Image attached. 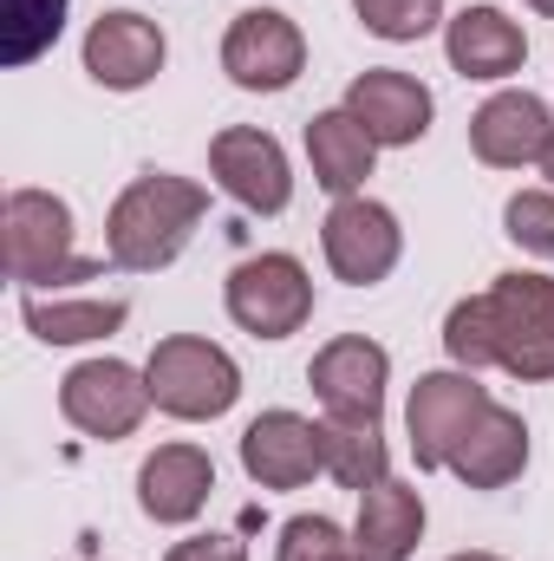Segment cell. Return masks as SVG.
<instances>
[{"label": "cell", "mask_w": 554, "mask_h": 561, "mask_svg": "<svg viewBox=\"0 0 554 561\" xmlns=\"http://www.w3.org/2000/svg\"><path fill=\"white\" fill-rule=\"evenodd\" d=\"M209 170L216 183L249 209V216H280L293 203V170H287V150L275 131L262 125H229L209 138Z\"/></svg>", "instance_id": "obj_9"}, {"label": "cell", "mask_w": 554, "mask_h": 561, "mask_svg": "<svg viewBox=\"0 0 554 561\" xmlns=\"http://www.w3.org/2000/svg\"><path fill=\"white\" fill-rule=\"evenodd\" d=\"M489 333H496V366L522 386L554 379V280L549 275H496L489 280Z\"/></svg>", "instance_id": "obj_4"}, {"label": "cell", "mask_w": 554, "mask_h": 561, "mask_svg": "<svg viewBox=\"0 0 554 561\" xmlns=\"http://www.w3.org/2000/svg\"><path fill=\"white\" fill-rule=\"evenodd\" d=\"M170 46H163V26L143 20V13H99L92 33H85V72L105 85V92H143L157 72H163Z\"/></svg>", "instance_id": "obj_13"}, {"label": "cell", "mask_w": 554, "mask_h": 561, "mask_svg": "<svg viewBox=\"0 0 554 561\" xmlns=\"http://www.w3.org/2000/svg\"><path fill=\"white\" fill-rule=\"evenodd\" d=\"M443 470H450L463 490H509V483L529 470V424H522V412H509V405L489 399L483 419L457 437V450H450Z\"/></svg>", "instance_id": "obj_17"}, {"label": "cell", "mask_w": 554, "mask_h": 561, "mask_svg": "<svg viewBox=\"0 0 554 561\" xmlns=\"http://www.w3.org/2000/svg\"><path fill=\"white\" fill-rule=\"evenodd\" d=\"M424 542V496L412 483L385 477L359 496V523H353V556L359 561H412Z\"/></svg>", "instance_id": "obj_19"}, {"label": "cell", "mask_w": 554, "mask_h": 561, "mask_svg": "<svg viewBox=\"0 0 554 561\" xmlns=\"http://www.w3.org/2000/svg\"><path fill=\"white\" fill-rule=\"evenodd\" d=\"M542 176H549V183H554V144H549V157H542Z\"/></svg>", "instance_id": "obj_29"}, {"label": "cell", "mask_w": 554, "mask_h": 561, "mask_svg": "<svg viewBox=\"0 0 554 561\" xmlns=\"http://www.w3.org/2000/svg\"><path fill=\"white\" fill-rule=\"evenodd\" d=\"M275 561H359V556H353V536L333 516H293V523H280Z\"/></svg>", "instance_id": "obj_26"}, {"label": "cell", "mask_w": 554, "mask_h": 561, "mask_svg": "<svg viewBox=\"0 0 554 561\" xmlns=\"http://www.w3.org/2000/svg\"><path fill=\"white\" fill-rule=\"evenodd\" d=\"M59 412H66L72 431H85L99 444H118L150 412V379L138 366H125V359H79L59 379Z\"/></svg>", "instance_id": "obj_7"}, {"label": "cell", "mask_w": 554, "mask_h": 561, "mask_svg": "<svg viewBox=\"0 0 554 561\" xmlns=\"http://www.w3.org/2000/svg\"><path fill=\"white\" fill-rule=\"evenodd\" d=\"M385 379H392V353L366 333L326 340L307 366V386L333 419H379L385 412Z\"/></svg>", "instance_id": "obj_10"}, {"label": "cell", "mask_w": 554, "mask_h": 561, "mask_svg": "<svg viewBox=\"0 0 554 561\" xmlns=\"http://www.w3.org/2000/svg\"><path fill=\"white\" fill-rule=\"evenodd\" d=\"M222 307L242 333L255 340H287L313 320V280L300 268V255H249L242 268H229Z\"/></svg>", "instance_id": "obj_5"}, {"label": "cell", "mask_w": 554, "mask_h": 561, "mask_svg": "<svg viewBox=\"0 0 554 561\" xmlns=\"http://www.w3.org/2000/svg\"><path fill=\"white\" fill-rule=\"evenodd\" d=\"M20 320L33 327V340H46V346H85V340H112L125 320H131V307L125 300H66V294H20Z\"/></svg>", "instance_id": "obj_21"}, {"label": "cell", "mask_w": 554, "mask_h": 561, "mask_svg": "<svg viewBox=\"0 0 554 561\" xmlns=\"http://www.w3.org/2000/svg\"><path fill=\"white\" fill-rule=\"evenodd\" d=\"M549 144H554V118L535 92H496V99H483L476 118H470V150H476V163H489V170L542 163Z\"/></svg>", "instance_id": "obj_16"}, {"label": "cell", "mask_w": 554, "mask_h": 561, "mask_svg": "<svg viewBox=\"0 0 554 561\" xmlns=\"http://www.w3.org/2000/svg\"><path fill=\"white\" fill-rule=\"evenodd\" d=\"M320 437H326V477L339 490H372L392 477V450H385V424L379 419H320Z\"/></svg>", "instance_id": "obj_22"}, {"label": "cell", "mask_w": 554, "mask_h": 561, "mask_svg": "<svg viewBox=\"0 0 554 561\" xmlns=\"http://www.w3.org/2000/svg\"><path fill=\"white\" fill-rule=\"evenodd\" d=\"M203 216H209V190L196 176L143 170L105 216V262L125 268V275H157L189 249Z\"/></svg>", "instance_id": "obj_1"}, {"label": "cell", "mask_w": 554, "mask_h": 561, "mask_svg": "<svg viewBox=\"0 0 554 561\" xmlns=\"http://www.w3.org/2000/svg\"><path fill=\"white\" fill-rule=\"evenodd\" d=\"M346 112L366 125V138L379 144V150H405L430 131V85L412 79V72H399V66H372V72H359L353 85H346Z\"/></svg>", "instance_id": "obj_12"}, {"label": "cell", "mask_w": 554, "mask_h": 561, "mask_svg": "<svg viewBox=\"0 0 554 561\" xmlns=\"http://www.w3.org/2000/svg\"><path fill=\"white\" fill-rule=\"evenodd\" d=\"M483 405H489V392L476 386V373H463V366L457 373H424L412 386V405H405L417 470H443L450 450H457V437L483 419Z\"/></svg>", "instance_id": "obj_11"}, {"label": "cell", "mask_w": 554, "mask_h": 561, "mask_svg": "<svg viewBox=\"0 0 554 561\" xmlns=\"http://www.w3.org/2000/svg\"><path fill=\"white\" fill-rule=\"evenodd\" d=\"M320 249H326V268L346 280V287H379V280L399 268L405 255V229L385 203H372L366 190L359 196H339L320 222Z\"/></svg>", "instance_id": "obj_6"}, {"label": "cell", "mask_w": 554, "mask_h": 561, "mask_svg": "<svg viewBox=\"0 0 554 561\" xmlns=\"http://www.w3.org/2000/svg\"><path fill=\"white\" fill-rule=\"evenodd\" d=\"M443 353H450V366H463V373H483V366H496L489 294H470V300H457V307L443 313Z\"/></svg>", "instance_id": "obj_24"}, {"label": "cell", "mask_w": 554, "mask_h": 561, "mask_svg": "<svg viewBox=\"0 0 554 561\" xmlns=\"http://www.w3.org/2000/svg\"><path fill=\"white\" fill-rule=\"evenodd\" d=\"M353 13H359V26H366L372 39L412 46V39H424V33L443 20V0H353Z\"/></svg>", "instance_id": "obj_25"}, {"label": "cell", "mask_w": 554, "mask_h": 561, "mask_svg": "<svg viewBox=\"0 0 554 561\" xmlns=\"http://www.w3.org/2000/svg\"><path fill=\"white\" fill-rule=\"evenodd\" d=\"M216 490V463L203 444H157L138 463V510L163 529H183L209 510Z\"/></svg>", "instance_id": "obj_15"}, {"label": "cell", "mask_w": 554, "mask_h": 561, "mask_svg": "<svg viewBox=\"0 0 554 561\" xmlns=\"http://www.w3.org/2000/svg\"><path fill=\"white\" fill-rule=\"evenodd\" d=\"M222 72L242 92H287L307 72V39L280 7H249L222 33Z\"/></svg>", "instance_id": "obj_8"}, {"label": "cell", "mask_w": 554, "mask_h": 561, "mask_svg": "<svg viewBox=\"0 0 554 561\" xmlns=\"http://www.w3.org/2000/svg\"><path fill=\"white\" fill-rule=\"evenodd\" d=\"M163 561H249V542L242 536H189V542H176Z\"/></svg>", "instance_id": "obj_28"}, {"label": "cell", "mask_w": 554, "mask_h": 561, "mask_svg": "<svg viewBox=\"0 0 554 561\" xmlns=\"http://www.w3.org/2000/svg\"><path fill=\"white\" fill-rule=\"evenodd\" d=\"M443 53L463 79H509L522 72L529 59V33L522 20H509L503 7H463L450 26H443Z\"/></svg>", "instance_id": "obj_18"}, {"label": "cell", "mask_w": 554, "mask_h": 561, "mask_svg": "<svg viewBox=\"0 0 554 561\" xmlns=\"http://www.w3.org/2000/svg\"><path fill=\"white\" fill-rule=\"evenodd\" d=\"M450 561H503V556H476V549H470V556H450Z\"/></svg>", "instance_id": "obj_30"}, {"label": "cell", "mask_w": 554, "mask_h": 561, "mask_svg": "<svg viewBox=\"0 0 554 561\" xmlns=\"http://www.w3.org/2000/svg\"><path fill=\"white\" fill-rule=\"evenodd\" d=\"M0 242H7V275L20 280L26 294L99 280V268H105V262L72 249V209L53 190H13L7 216H0Z\"/></svg>", "instance_id": "obj_2"}, {"label": "cell", "mask_w": 554, "mask_h": 561, "mask_svg": "<svg viewBox=\"0 0 554 561\" xmlns=\"http://www.w3.org/2000/svg\"><path fill=\"white\" fill-rule=\"evenodd\" d=\"M372 157H379V144L366 138V125H359L346 105H333V112H320V118L307 125V163H313V183H320L333 203L366 190Z\"/></svg>", "instance_id": "obj_20"}, {"label": "cell", "mask_w": 554, "mask_h": 561, "mask_svg": "<svg viewBox=\"0 0 554 561\" xmlns=\"http://www.w3.org/2000/svg\"><path fill=\"white\" fill-rule=\"evenodd\" d=\"M143 379H150V405L163 419H183V424H209L222 412H235L242 399V366L203 340V333H170L150 346L143 359Z\"/></svg>", "instance_id": "obj_3"}, {"label": "cell", "mask_w": 554, "mask_h": 561, "mask_svg": "<svg viewBox=\"0 0 554 561\" xmlns=\"http://www.w3.org/2000/svg\"><path fill=\"white\" fill-rule=\"evenodd\" d=\"M503 229H509L516 249L554 262V190H516V196L503 203Z\"/></svg>", "instance_id": "obj_27"}, {"label": "cell", "mask_w": 554, "mask_h": 561, "mask_svg": "<svg viewBox=\"0 0 554 561\" xmlns=\"http://www.w3.org/2000/svg\"><path fill=\"white\" fill-rule=\"evenodd\" d=\"M0 59L7 66H33L59 33H66V0H0Z\"/></svg>", "instance_id": "obj_23"}, {"label": "cell", "mask_w": 554, "mask_h": 561, "mask_svg": "<svg viewBox=\"0 0 554 561\" xmlns=\"http://www.w3.org/2000/svg\"><path fill=\"white\" fill-rule=\"evenodd\" d=\"M529 7H535V13H549V20H554V0H529Z\"/></svg>", "instance_id": "obj_31"}, {"label": "cell", "mask_w": 554, "mask_h": 561, "mask_svg": "<svg viewBox=\"0 0 554 561\" xmlns=\"http://www.w3.org/2000/svg\"><path fill=\"white\" fill-rule=\"evenodd\" d=\"M242 470L262 490H300V483H313L326 470V437L300 412H262L242 431Z\"/></svg>", "instance_id": "obj_14"}]
</instances>
